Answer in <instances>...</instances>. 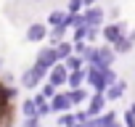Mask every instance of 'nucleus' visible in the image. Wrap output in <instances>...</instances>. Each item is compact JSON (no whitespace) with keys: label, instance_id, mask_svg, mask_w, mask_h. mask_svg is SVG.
<instances>
[{"label":"nucleus","instance_id":"nucleus-1","mask_svg":"<svg viewBox=\"0 0 135 127\" xmlns=\"http://www.w3.org/2000/svg\"><path fill=\"white\" fill-rule=\"evenodd\" d=\"M35 64L50 72V69L56 66V64H61V58H58V53H56V48H53V45H45V48H40V50H37V58H35Z\"/></svg>","mask_w":135,"mask_h":127},{"label":"nucleus","instance_id":"nucleus-2","mask_svg":"<svg viewBox=\"0 0 135 127\" xmlns=\"http://www.w3.org/2000/svg\"><path fill=\"white\" fill-rule=\"evenodd\" d=\"M88 85L93 87V93H106V90H109V82H106V77H103V69L88 66Z\"/></svg>","mask_w":135,"mask_h":127},{"label":"nucleus","instance_id":"nucleus-3","mask_svg":"<svg viewBox=\"0 0 135 127\" xmlns=\"http://www.w3.org/2000/svg\"><path fill=\"white\" fill-rule=\"evenodd\" d=\"M48 35H50V27L42 21H32L27 27V42H42V40H48Z\"/></svg>","mask_w":135,"mask_h":127},{"label":"nucleus","instance_id":"nucleus-4","mask_svg":"<svg viewBox=\"0 0 135 127\" xmlns=\"http://www.w3.org/2000/svg\"><path fill=\"white\" fill-rule=\"evenodd\" d=\"M72 98H69V93H56L53 98H50V109H53V114H66V111H72Z\"/></svg>","mask_w":135,"mask_h":127},{"label":"nucleus","instance_id":"nucleus-5","mask_svg":"<svg viewBox=\"0 0 135 127\" xmlns=\"http://www.w3.org/2000/svg\"><path fill=\"white\" fill-rule=\"evenodd\" d=\"M48 82H50V85H56V87H61V85H66V82H69V69L64 66V61H61V64H56V66L50 69Z\"/></svg>","mask_w":135,"mask_h":127},{"label":"nucleus","instance_id":"nucleus-6","mask_svg":"<svg viewBox=\"0 0 135 127\" xmlns=\"http://www.w3.org/2000/svg\"><path fill=\"white\" fill-rule=\"evenodd\" d=\"M101 35H103V42L114 45V42H117V40H119V37L124 35V24H122V21H114V24H106Z\"/></svg>","mask_w":135,"mask_h":127},{"label":"nucleus","instance_id":"nucleus-7","mask_svg":"<svg viewBox=\"0 0 135 127\" xmlns=\"http://www.w3.org/2000/svg\"><path fill=\"white\" fill-rule=\"evenodd\" d=\"M40 82H42V80H40V74H37L32 66H29V69H24V72H21V77H19V85H21L24 90H35V87H40Z\"/></svg>","mask_w":135,"mask_h":127},{"label":"nucleus","instance_id":"nucleus-8","mask_svg":"<svg viewBox=\"0 0 135 127\" xmlns=\"http://www.w3.org/2000/svg\"><path fill=\"white\" fill-rule=\"evenodd\" d=\"M106 101H109V98H106V93H93V95H90V101H88V109H85V111H88L90 116H98V114L103 111Z\"/></svg>","mask_w":135,"mask_h":127},{"label":"nucleus","instance_id":"nucleus-9","mask_svg":"<svg viewBox=\"0 0 135 127\" xmlns=\"http://www.w3.org/2000/svg\"><path fill=\"white\" fill-rule=\"evenodd\" d=\"M98 58H101V69H109L111 64H114V58H117V50H114V45L103 42V45L98 48Z\"/></svg>","mask_w":135,"mask_h":127},{"label":"nucleus","instance_id":"nucleus-10","mask_svg":"<svg viewBox=\"0 0 135 127\" xmlns=\"http://www.w3.org/2000/svg\"><path fill=\"white\" fill-rule=\"evenodd\" d=\"M82 13H85V24H88V27H101V24H103V8L90 6V8H85Z\"/></svg>","mask_w":135,"mask_h":127},{"label":"nucleus","instance_id":"nucleus-11","mask_svg":"<svg viewBox=\"0 0 135 127\" xmlns=\"http://www.w3.org/2000/svg\"><path fill=\"white\" fill-rule=\"evenodd\" d=\"M124 93H127V82H124V80H117L114 85H109V90H106V98H109V101H119Z\"/></svg>","mask_w":135,"mask_h":127},{"label":"nucleus","instance_id":"nucleus-12","mask_svg":"<svg viewBox=\"0 0 135 127\" xmlns=\"http://www.w3.org/2000/svg\"><path fill=\"white\" fill-rule=\"evenodd\" d=\"M88 82V69H82V72H69V82H66V87L69 90H77V87H82Z\"/></svg>","mask_w":135,"mask_h":127},{"label":"nucleus","instance_id":"nucleus-13","mask_svg":"<svg viewBox=\"0 0 135 127\" xmlns=\"http://www.w3.org/2000/svg\"><path fill=\"white\" fill-rule=\"evenodd\" d=\"M69 11H50L48 13V27H66Z\"/></svg>","mask_w":135,"mask_h":127},{"label":"nucleus","instance_id":"nucleus-14","mask_svg":"<svg viewBox=\"0 0 135 127\" xmlns=\"http://www.w3.org/2000/svg\"><path fill=\"white\" fill-rule=\"evenodd\" d=\"M64 66L69 69V72H82V69H88V66H85V58H82V56H77V53L66 58V61H64Z\"/></svg>","mask_w":135,"mask_h":127},{"label":"nucleus","instance_id":"nucleus-15","mask_svg":"<svg viewBox=\"0 0 135 127\" xmlns=\"http://www.w3.org/2000/svg\"><path fill=\"white\" fill-rule=\"evenodd\" d=\"M56 48V53H58V58L61 61H66L69 56H74V42H66V40H61L58 45H53Z\"/></svg>","mask_w":135,"mask_h":127},{"label":"nucleus","instance_id":"nucleus-16","mask_svg":"<svg viewBox=\"0 0 135 127\" xmlns=\"http://www.w3.org/2000/svg\"><path fill=\"white\" fill-rule=\"evenodd\" d=\"M132 48H135V42L130 40V35H122V37L114 42V50H117V53H130Z\"/></svg>","mask_w":135,"mask_h":127},{"label":"nucleus","instance_id":"nucleus-17","mask_svg":"<svg viewBox=\"0 0 135 127\" xmlns=\"http://www.w3.org/2000/svg\"><path fill=\"white\" fill-rule=\"evenodd\" d=\"M77 124H80L77 114H72V111H66V114H58V127H77Z\"/></svg>","mask_w":135,"mask_h":127},{"label":"nucleus","instance_id":"nucleus-18","mask_svg":"<svg viewBox=\"0 0 135 127\" xmlns=\"http://www.w3.org/2000/svg\"><path fill=\"white\" fill-rule=\"evenodd\" d=\"M21 114H24V119L37 116V103H35V98H27V101L21 103Z\"/></svg>","mask_w":135,"mask_h":127},{"label":"nucleus","instance_id":"nucleus-19","mask_svg":"<svg viewBox=\"0 0 135 127\" xmlns=\"http://www.w3.org/2000/svg\"><path fill=\"white\" fill-rule=\"evenodd\" d=\"M66 29H69V27H50V45H58L61 40H64V35H66Z\"/></svg>","mask_w":135,"mask_h":127},{"label":"nucleus","instance_id":"nucleus-20","mask_svg":"<svg viewBox=\"0 0 135 127\" xmlns=\"http://www.w3.org/2000/svg\"><path fill=\"white\" fill-rule=\"evenodd\" d=\"M69 98H72V103H74V106H80V103L90 101V98H88V93H85V87H77V90H69Z\"/></svg>","mask_w":135,"mask_h":127},{"label":"nucleus","instance_id":"nucleus-21","mask_svg":"<svg viewBox=\"0 0 135 127\" xmlns=\"http://www.w3.org/2000/svg\"><path fill=\"white\" fill-rule=\"evenodd\" d=\"M66 27H72V29L85 27V13H69V19H66Z\"/></svg>","mask_w":135,"mask_h":127},{"label":"nucleus","instance_id":"nucleus-22","mask_svg":"<svg viewBox=\"0 0 135 127\" xmlns=\"http://www.w3.org/2000/svg\"><path fill=\"white\" fill-rule=\"evenodd\" d=\"M85 8V0H66V11L69 13H82Z\"/></svg>","mask_w":135,"mask_h":127},{"label":"nucleus","instance_id":"nucleus-23","mask_svg":"<svg viewBox=\"0 0 135 127\" xmlns=\"http://www.w3.org/2000/svg\"><path fill=\"white\" fill-rule=\"evenodd\" d=\"M82 40H88V24L85 27H77L74 29V37H72V42H82Z\"/></svg>","mask_w":135,"mask_h":127},{"label":"nucleus","instance_id":"nucleus-24","mask_svg":"<svg viewBox=\"0 0 135 127\" xmlns=\"http://www.w3.org/2000/svg\"><path fill=\"white\" fill-rule=\"evenodd\" d=\"M40 93H42V95H45V98H53V95H56V93H58V87H56V85H50V82H45V85H42V90H40Z\"/></svg>","mask_w":135,"mask_h":127},{"label":"nucleus","instance_id":"nucleus-25","mask_svg":"<svg viewBox=\"0 0 135 127\" xmlns=\"http://www.w3.org/2000/svg\"><path fill=\"white\" fill-rule=\"evenodd\" d=\"M85 50H88V40H82V42H74V53H77V56H85Z\"/></svg>","mask_w":135,"mask_h":127},{"label":"nucleus","instance_id":"nucleus-26","mask_svg":"<svg viewBox=\"0 0 135 127\" xmlns=\"http://www.w3.org/2000/svg\"><path fill=\"white\" fill-rule=\"evenodd\" d=\"M124 124H127V127H135V114H132L130 109L124 111Z\"/></svg>","mask_w":135,"mask_h":127},{"label":"nucleus","instance_id":"nucleus-27","mask_svg":"<svg viewBox=\"0 0 135 127\" xmlns=\"http://www.w3.org/2000/svg\"><path fill=\"white\" fill-rule=\"evenodd\" d=\"M24 127H40V116H32V119H24Z\"/></svg>","mask_w":135,"mask_h":127},{"label":"nucleus","instance_id":"nucleus-28","mask_svg":"<svg viewBox=\"0 0 135 127\" xmlns=\"http://www.w3.org/2000/svg\"><path fill=\"white\" fill-rule=\"evenodd\" d=\"M101 32H98V27H88V40H95Z\"/></svg>","mask_w":135,"mask_h":127},{"label":"nucleus","instance_id":"nucleus-29","mask_svg":"<svg viewBox=\"0 0 135 127\" xmlns=\"http://www.w3.org/2000/svg\"><path fill=\"white\" fill-rule=\"evenodd\" d=\"M98 0H85V8H90V6H95Z\"/></svg>","mask_w":135,"mask_h":127},{"label":"nucleus","instance_id":"nucleus-30","mask_svg":"<svg viewBox=\"0 0 135 127\" xmlns=\"http://www.w3.org/2000/svg\"><path fill=\"white\" fill-rule=\"evenodd\" d=\"M130 40H132V42H135V29H132V32H130Z\"/></svg>","mask_w":135,"mask_h":127},{"label":"nucleus","instance_id":"nucleus-31","mask_svg":"<svg viewBox=\"0 0 135 127\" xmlns=\"http://www.w3.org/2000/svg\"><path fill=\"white\" fill-rule=\"evenodd\" d=\"M3 64H6V61H3V58H0V74H3Z\"/></svg>","mask_w":135,"mask_h":127},{"label":"nucleus","instance_id":"nucleus-32","mask_svg":"<svg viewBox=\"0 0 135 127\" xmlns=\"http://www.w3.org/2000/svg\"><path fill=\"white\" fill-rule=\"evenodd\" d=\"M130 111H132V114H135V103H132V106H130Z\"/></svg>","mask_w":135,"mask_h":127},{"label":"nucleus","instance_id":"nucleus-33","mask_svg":"<svg viewBox=\"0 0 135 127\" xmlns=\"http://www.w3.org/2000/svg\"><path fill=\"white\" fill-rule=\"evenodd\" d=\"M111 127H122V124H119V122H114V124H111Z\"/></svg>","mask_w":135,"mask_h":127},{"label":"nucleus","instance_id":"nucleus-34","mask_svg":"<svg viewBox=\"0 0 135 127\" xmlns=\"http://www.w3.org/2000/svg\"><path fill=\"white\" fill-rule=\"evenodd\" d=\"M32 3H42V0H32Z\"/></svg>","mask_w":135,"mask_h":127}]
</instances>
